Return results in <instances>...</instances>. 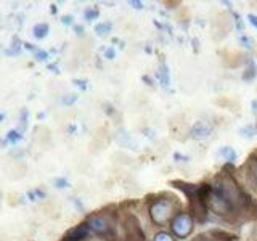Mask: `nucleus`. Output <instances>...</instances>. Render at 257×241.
Segmentation results:
<instances>
[{
  "instance_id": "f257e3e1",
  "label": "nucleus",
  "mask_w": 257,
  "mask_h": 241,
  "mask_svg": "<svg viewBox=\"0 0 257 241\" xmlns=\"http://www.w3.org/2000/svg\"><path fill=\"white\" fill-rule=\"evenodd\" d=\"M151 219L155 220L156 223L163 225L166 222L171 220V215H172V204L169 201L164 199H159L156 201L155 204L151 206Z\"/></svg>"
},
{
  "instance_id": "f03ea898",
  "label": "nucleus",
  "mask_w": 257,
  "mask_h": 241,
  "mask_svg": "<svg viewBox=\"0 0 257 241\" xmlns=\"http://www.w3.org/2000/svg\"><path fill=\"white\" fill-rule=\"evenodd\" d=\"M172 230L177 236H187L188 233L193 230V220L188 214H179L172 222Z\"/></svg>"
},
{
  "instance_id": "7ed1b4c3",
  "label": "nucleus",
  "mask_w": 257,
  "mask_h": 241,
  "mask_svg": "<svg viewBox=\"0 0 257 241\" xmlns=\"http://www.w3.org/2000/svg\"><path fill=\"white\" fill-rule=\"evenodd\" d=\"M88 228L93 230L95 233H98V235H108L111 231V225L108 223L106 219H103V217H92L90 222H88Z\"/></svg>"
},
{
  "instance_id": "20e7f679",
  "label": "nucleus",
  "mask_w": 257,
  "mask_h": 241,
  "mask_svg": "<svg viewBox=\"0 0 257 241\" xmlns=\"http://www.w3.org/2000/svg\"><path fill=\"white\" fill-rule=\"evenodd\" d=\"M88 233V225L87 223H82L79 225V227L72 228L66 233V236H64V241H82Z\"/></svg>"
},
{
  "instance_id": "39448f33",
  "label": "nucleus",
  "mask_w": 257,
  "mask_h": 241,
  "mask_svg": "<svg viewBox=\"0 0 257 241\" xmlns=\"http://www.w3.org/2000/svg\"><path fill=\"white\" fill-rule=\"evenodd\" d=\"M209 134H211V127L206 123H198L195 129H193V137H195V139H206Z\"/></svg>"
},
{
  "instance_id": "423d86ee",
  "label": "nucleus",
  "mask_w": 257,
  "mask_h": 241,
  "mask_svg": "<svg viewBox=\"0 0 257 241\" xmlns=\"http://www.w3.org/2000/svg\"><path fill=\"white\" fill-rule=\"evenodd\" d=\"M47 32H48V26L44 23H40V24H36L34 26V36L37 39H44L47 36Z\"/></svg>"
},
{
  "instance_id": "0eeeda50",
  "label": "nucleus",
  "mask_w": 257,
  "mask_h": 241,
  "mask_svg": "<svg viewBox=\"0 0 257 241\" xmlns=\"http://www.w3.org/2000/svg\"><path fill=\"white\" fill-rule=\"evenodd\" d=\"M220 155L227 159V161H236V153L233 151L231 148H228V147H225V148H222L220 150Z\"/></svg>"
},
{
  "instance_id": "6e6552de",
  "label": "nucleus",
  "mask_w": 257,
  "mask_h": 241,
  "mask_svg": "<svg viewBox=\"0 0 257 241\" xmlns=\"http://www.w3.org/2000/svg\"><path fill=\"white\" fill-rule=\"evenodd\" d=\"M239 134L243 135V137H249V139H251V137L255 135V129H254L252 126H247V127H244V129H241Z\"/></svg>"
},
{
  "instance_id": "1a4fd4ad",
  "label": "nucleus",
  "mask_w": 257,
  "mask_h": 241,
  "mask_svg": "<svg viewBox=\"0 0 257 241\" xmlns=\"http://www.w3.org/2000/svg\"><path fill=\"white\" fill-rule=\"evenodd\" d=\"M109 29H111V24H108V23L98 24V26L95 28V31L98 32V34H108V32H109Z\"/></svg>"
},
{
  "instance_id": "9d476101",
  "label": "nucleus",
  "mask_w": 257,
  "mask_h": 241,
  "mask_svg": "<svg viewBox=\"0 0 257 241\" xmlns=\"http://www.w3.org/2000/svg\"><path fill=\"white\" fill-rule=\"evenodd\" d=\"M155 241H174V239H172L171 235H169V233H158Z\"/></svg>"
},
{
  "instance_id": "9b49d317",
  "label": "nucleus",
  "mask_w": 257,
  "mask_h": 241,
  "mask_svg": "<svg viewBox=\"0 0 257 241\" xmlns=\"http://www.w3.org/2000/svg\"><path fill=\"white\" fill-rule=\"evenodd\" d=\"M20 139H21V135H20L18 132H16V131H12L10 134H8V140H10L12 143H16Z\"/></svg>"
},
{
  "instance_id": "f8f14e48",
  "label": "nucleus",
  "mask_w": 257,
  "mask_h": 241,
  "mask_svg": "<svg viewBox=\"0 0 257 241\" xmlns=\"http://www.w3.org/2000/svg\"><path fill=\"white\" fill-rule=\"evenodd\" d=\"M96 16H98V12H96V10H87V12H85V18H87V20L96 18Z\"/></svg>"
},
{
  "instance_id": "ddd939ff",
  "label": "nucleus",
  "mask_w": 257,
  "mask_h": 241,
  "mask_svg": "<svg viewBox=\"0 0 257 241\" xmlns=\"http://www.w3.org/2000/svg\"><path fill=\"white\" fill-rule=\"evenodd\" d=\"M241 42L244 44V47H246V48H252V40H251V39L243 37V39H241Z\"/></svg>"
},
{
  "instance_id": "4468645a",
  "label": "nucleus",
  "mask_w": 257,
  "mask_h": 241,
  "mask_svg": "<svg viewBox=\"0 0 257 241\" xmlns=\"http://www.w3.org/2000/svg\"><path fill=\"white\" fill-rule=\"evenodd\" d=\"M55 183H56V185H58V188H64V187H68V182H66V180H63V179H60V180H56Z\"/></svg>"
},
{
  "instance_id": "2eb2a0df",
  "label": "nucleus",
  "mask_w": 257,
  "mask_h": 241,
  "mask_svg": "<svg viewBox=\"0 0 257 241\" xmlns=\"http://www.w3.org/2000/svg\"><path fill=\"white\" fill-rule=\"evenodd\" d=\"M249 21H251V24H254V26L257 28V16H254V15H249Z\"/></svg>"
},
{
  "instance_id": "dca6fc26",
  "label": "nucleus",
  "mask_w": 257,
  "mask_h": 241,
  "mask_svg": "<svg viewBox=\"0 0 257 241\" xmlns=\"http://www.w3.org/2000/svg\"><path fill=\"white\" fill-rule=\"evenodd\" d=\"M104 55H106L109 60H112V58H114V52H112L111 48H109V50H106V53H104Z\"/></svg>"
},
{
  "instance_id": "f3484780",
  "label": "nucleus",
  "mask_w": 257,
  "mask_h": 241,
  "mask_svg": "<svg viewBox=\"0 0 257 241\" xmlns=\"http://www.w3.org/2000/svg\"><path fill=\"white\" fill-rule=\"evenodd\" d=\"M37 56H39V60H45L47 58V53L45 52H37Z\"/></svg>"
},
{
  "instance_id": "a211bd4d",
  "label": "nucleus",
  "mask_w": 257,
  "mask_h": 241,
  "mask_svg": "<svg viewBox=\"0 0 257 241\" xmlns=\"http://www.w3.org/2000/svg\"><path fill=\"white\" fill-rule=\"evenodd\" d=\"M63 23H64V24H71V16H64V18H63Z\"/></svg>"
},
{
  "instance_id": "6ab92c4d",
  "label": "nucleus",
  "mask_w": 257,
  "mask_h": 241,
  "mask_svg": "<svg viewBox=\"0 0 257 241\" xmlns=\"http://www.w3.org/2000/svg\"><path fill=\"white\" fill-rule=\"evenodd\" d=\"M198 241H214V239H211V238H199Z\"/></svg>"
},
{
  "instance_id": "aec40b11",
  "label": "nucleus",
  "mask_w": 257,
  "mask_h": 241,
  "mask_svg": "<svg viewBox=\"0 0 257 241\" xmlns=\"http://www.w3.org/2000/svg\"><path fill=\"white\" fill-rule=\"evenodd\" d=\"M254 175H255V182H257V166H255V169H254Z\"/></svg>"
}]
</instances>
